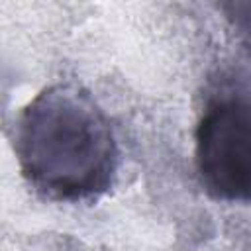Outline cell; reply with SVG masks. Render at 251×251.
<instances>
[{"label":"cell","mask_w":251,"mask_h":251,"mask_svg":"<svg viewBox=\"0 0 251 251\" xmlns=\"http://www.w3.org/2000/svg\"><path fill=\"white\" fill-rule=\"evenodd\" d=\"M14 151L29 186L55 202L98 198L118 169V145L106 114L75 84L47 86L22 110Z\"/></svg>","instance_id":"6da1fadb"},{"label":"cell","mask_w":251,"mask_h":251,"mask_svg":"<svg viewBox=\"0 0 251 251\" xmlns=\"http://www.w3.org/2000/svg\"><path fill=\"white\" fill-rule=\"evenodd\" d=\"M194 161L212 198L251 204V92L226 90L206 104L194 133Z\"/></svg>","instance_id":"7a4b0ae2"},{"label":"cell","mask_w":251,"mask_h":251,"mask_svg":"<svg viewBox=\"0 0 251 251\" xmlns=\"http://www.w3.org/2000/svg\"><path fill=\"white\" fill-rule=\"evenodd\" d=\"M220 10L235 31V37L251 51V2H226L220 4Z\"/></svg>","instance_id":"3957f363"}]
</instances>
